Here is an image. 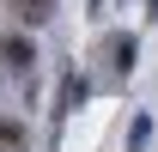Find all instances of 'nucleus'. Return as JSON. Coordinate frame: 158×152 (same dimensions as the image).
<instances>
[{"label": "nucleus", "instance_id": "1", "mask_svg": "<svg viewBox=\"0 0 158 152\" xmlns=\"http://www.w3.org/2000/svg\"><path fill=\"white\" fill-rule=\"evenodd\" d=\"M0 67L31 73V67H37V43H31V37H19V31H6V37H0Z\"/></svg>", "mask_w": 158, "mask_h": 152}, {"label": "nucleus", "instance_id": "2", "mask_svg": "<svg viewBox=\"0 0 158 152\" xmlns=\"http://www.w3.org/2000/svg\"><path fill=\"white\" fill-rule=\"evenodd\" d=\"M85 91H91L85 73H67V79H61V91H55V116H73L79 103H85Z\"/></svg>", "mask_w": 158, "mask_h": 152}, {"label": "nucleus", "instance_id": "3", "mask_svg": "<svg viewBox=\"0 0 158 152\" xmlns=\"http://www.w3.org/2000/svg\"><path fill=\"white\" fill-rule=\"evenodd\" d=\"M103 55H110V67H116V73H134L140 43H134V37H110V43H103Z\"/></svg>", "mask_w": 158, "mask_h": 152}, {"label": "nucleus", "instance_id": "4", "mask_svg": "<svg viewBox=\"0 0 158 152\" xmlns=\"http://www.w3.org/2000/svg\"><path fill=\"white\" fill-rule=\"evenodd\" d=\"M49 6H55V0H19V19H24V24H43Z\"/></svg>", "mask_w": 158, "mask_h": 152}, {"label": "nucleus", "instance_id": "5", "mask_svg": "<svg viewBox=\"0 0 158 152\" xmlns=\"http://www.w3.org/2000/svg\"><path fill=\"white\" fill-rule=\"evenodd\" d=\"M24 146V128L19 122H0V152H19Z\"/></svg>", "mask_w": 158, "mask_h": 152}, {"label": "nucleus", "instance_id": "6", "mask_svg": "<svg viewBox=\"0 0 158 152\" xmlns=\"http://www.w3.org/2000/svg\"><path fill=\"white\" fill-rule=\"evenodd\" d=\"M146 140H152V122H146V116H134V128H128V146L140 152V146H146Z\"/></svg>", "mask_w": 158, "mask_h": 152}]
</instances>
